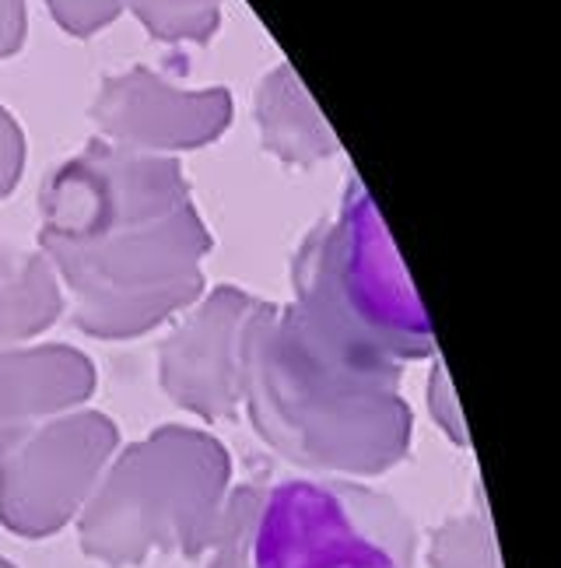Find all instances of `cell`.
Here are the masks:
<instances>
[{
	"instance_id": "1",
	"label": "cell",
	"mask_w": 561,
	"mask_h": 568,
	"mask_svg": "<svg viewBox=\"0 0 561 568\" xmlns=\"http://www.w3.org/2000/svg\"><path fill=\"white\" fill-rule=\"evenodd\" d=\"M243 407L271 449L316 474H386L411 449L400 376L323 352L285 305L261 302L246 326Z\"/></svg>"
},
{
	"instance_id": "2",
	"label": "cell",
	"mask_w": 561,
	"mask_h": 568,
	"mask_svg": "<svg viewBox=\"0 0 561 568\" xmlns=\"http://www.w3.org/2000/svg\"><path fill=\"white\" fill-rule=\"evenodd\" d=\"M292 323L316 347L369 373L400 376L436 355L425 305L365 186L351 183L334 222L306 235L295 267Z\"/></svg>"
},
{
	"instance_id": "3",
	"label": "cell",
	"mask_w": 561,
	"mask_h": 568,
	"mask_svg": "<svg viewBox=\"0 0 561 568\" xmlns=\"http://www.w3.org/2000/svg\"><path fill=\"white\" fill-rule=\"evenodd\" d=\"M232 464L197 428H159L105 467L81 509V548L105 565L204 555L222 530Z\"/></svg>"
},
{
	"instance_id": "4",
	"label": "cell",
	"mask_w": 561,
	"mask_h": 568,
	"mask_svg": "<svg viewBox=\"0 0 561 568\" xmlns=\"http://www.w3.org/2000/svg\"><path fill=\"white\" fill-rule=\"evenodd\" d=\"M207 568H415V530L351 480L246 485L228 495Z\"/></svg>"
},
{
	"instance_id": "5",
	"label": "cell",
	"mask_w": 561,
	"mask_h": 568,
	"mask_svg": "<svg viewBox=\"0 0 561 568\" xmlns=\"http://www.w3.org/2000/svg\"><path fill=\"white\" fill-rule=\"evenodd\" d=\"M211 235L197 207L89 243H42L63 295L71 298L78 331L126 341L197 305Z\"/></svg>"
},
{
	"instance_id": "6",
	"label": "cell",
	"mask_w": 561,
	"mask_h": 568,
	"mask_svg": "<svg viewBox=\"0 0 561 568\" xmlns=\"http://www.w3.org/2000/svg\"><path fill=\"white\" fill-rule=\"evenodd\" d=\"M120 446L99 410H68L32 425L0 456V519L21 537H50L89 506Z\"/></svg>"
},
{
	"instance_id": "7",
	"label": "cell",
	"mask_w": 561,
	"mask_h": 568,
	"mask_svg": "<svg viewBox=\"0 0 561 568\" xmlns=\"http://www.w3.org/2000/svg\"><path fill=\"white\" fill-rule=\"evenodd\" d=\"M180 162L92 141L42 190V243H89L190 207Z\"/></svg>"
},
{
	"instance_id": "8",
	"label": "cell",
	"mask_w": 561,
	"mask_h": 568,
	"mask_svg": "<svg viewBox=\"0 0 561 568\" xmlns=\"http://www.w3.org/2000/svg\"><path fill=\"white\" fill-rule=\"evenodd\" d=\"M256 298L239 288L211 292L159 352L162 389L183 410L228 422L243 407V344Z\"/></svg>"
},
{
	"instance_id": "9",
	"label": "cell",
	"mask_w": 561,
	"mask_h": 568,
	"mask_svg": "<svg viewBox=\"0 0 561 568\" xmlns=\"http://www.w3.org/2000/svg\"><path fill=\"white\" fill-rule=\"evenodd\" d=\"M95 123L110 144L162 155L218 141L232 123V95L225 89L186 92L165 78L134 68L102 84Z\"/></svg>"
},
{
	"instance_id": "10",
	"label": "cell",
	"mask_w": 561,
	"mask_h": 568,
	"mask_svg": "<svg viewBox=\"0 0 561 568\" xmlns=\"http://www.w3.org/2000/svg\"><path fill=\"white\" fill-rule=\"evenodd\" d=\"M95 389V365L74 347H0V428L26 432L74 410Z\"/></svg>"
},
{
	"instance_id": "11",
	"label": "cell",
	"mask_w": 561,
	"mask_h": 568,
	"mask_svg": "<svg viewBox=\"0 0 561 568\" xmlns=\"http://www.w3.org/2000/svg\"><path fill=\"white\" fill-rule=\"evenodd\" d=\"M256 120L264 130V144L271 155L292 165H316L337 151V138L319 116L316 102L302 89L292 68H277L256 99Z\"/></svg>"
},
{
	"instance_id": "12",
	"label": "cell",
	"mask_w": 561,
	"mask_h": 568,
	"mask_svg": "<svg viewBox=\"0 0 561 568\" xmlns=\"http://www.w3.org/2000/svg\"><path fill=\"white\" fill-rule=\"evenodd\" d=\"M63 310V288L42 253L0 246V347L42 334Z\"/></svg>"
},
{
	"instance_id": "13",
	"label": "cell",
	"mask_w": 561,
	"mask_h": 568,
	"mask_svg": "<svg viewBox=\"0 0 561 568\" xmlns=\"http://www.w3.org/2000/svg\"><path fill=\"white\" fill-rule=\"evenodd\" d=\"M428 565L431 568H502L488 509L481 506V509L442 523L436 537H431Z\"/></svg>"
},
{
	"instance_id": "14",
	"label": "cell",
	"mask_w": 561,
	"mask_h": 568,
	"mask_svg": "<svg viewBox=\"0 0 561 568\" xmlns=\"http://www.w3.org/2000/svg\"><path fill=\"white\" fill-rule=\"evenodd\" d=\"M131 8L162 42H204L222 21V0H131Z\"/></svg>"
},
{
	"instance_id": "15",
	"label": "cell",
	"mask_w": 561,
	"mask_h": 568,
	"mask_svg": "<svg viewBox=\"0 0 561 568\" xmlns=\"http://www.w3.org/2000/svg\"><path fill=\"white\" fill-rule=\"evenodd\" d=\"M428 410H431V418H436V425L446 432V439H452L457 446L470 443L463 414H460V400H457V389H452V379H449L442 362L431 365V376H428Z\"/></svg>"
},
{
	"instance_id": "16",
	"label": "cell",
	"mask_w": 561,
	"mask_h": 568,
	"mask_svg": "<svg viewBox=\"0 0 561 568\" xmlns=\"http://www.w3.org/2000/svg\"><path fill=\"white\" fill-rule=\"evenodd\" d=\"M47 4L71 36H92L120 14L123 0H47Z\"/></svg>"
},
{
	"instance_id": "17",
	"label": "cell",
	"mask_w": 561,
	"mask_h": 568,
	"mask_svg": "<svg viewBox=\"0 0 561 568\" xmlns=\"http://www.w3.org/2000/svg\"><path fill=\"white\" fill-rule=\"evenodd\" d=\"M21 165H26V138H21L14 116L0 105V196L18 186Z\"/></svg>"
},
{
	"instance_id": "18",
	"label": "cell",
	"mask_w": 561,
	"mask_h": 568,
	"mask_svg": "<svg viewBox=\"0 0 561 568\" xmlns=\"http://www.w3.org/2000/svg\"><path fill=\"white\" fill-rule=\"evenodd\" d=\"M26 39V0H0V57H8Z\"/></svg>"
},
{
	"instance_id": "19",
	"label": "cell",
	"mask_w": 561,
	"mask_h": 568,
	"mask_svg": "<svg viewBox=\"0 0 561 568\" xmlns=\"http://www.w3.org/2000/svg\"><path fill=\"white\" fill-rule=\"evenodd\" d=\"M18 435H21V432H8V428H0V456L8 453V446H11V443L18 439Z\"/></svg>"
},
{
	"instance_id": "20",
	"label": "cell",
	"mask_w": 561,
	"mask_h": 568,
	"mask_svg": "<svg viewBox=\"0 0 561 568\" xmlns=\"http://www.w3.org/2000/svg\"><path fill=\"white\" fill-rule=\"evenodd\" d=\"M0 568H14V565H8V561H4V558H0Z\"/></svg>"
}]
</instances>
